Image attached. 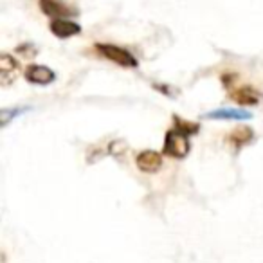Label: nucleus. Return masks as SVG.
<instances>
[{
    "instance_id": "0eeeda50",
    "label": "nucleus",
    "mask_w": 263,
    "mask_h": 263,
    "mask_svg": "<svg viewBox=\"0 0 263 263\" xmlns=\"http://www.w3.org/2000/svg\"><path fill=\"white\" fill-rule=\"evenodd\" d=\"M38 4H40V9L44 15L52 16L54 20L74 15L72 9H70L67 4H63V2H60V0H40Z\"/></svg>"
},
{
    "instance_id": "9b49d317",
    "label": "nucleus",
    "mask_w": 263,
    "mask_h": 263,
    "mask_svg": "<svg viewBox=\"0 0 263 263\" xmlns=\"http://www.w3.org/2000/svg\"><path fill=\"white\" fill-rule=\"evenodd\" d=\"M175 126L173 128H177V130H180V132H184V134H187V136H193V134H197L198 132V124L197 123H191V121H184V119H180V117H175Z\"/></svg>"
},
{
    "instance_id": "f8f14e48",
    "label": "nucleus",
    "mask_w": 263,
    "mask_h": 263,
    "mask_svg": "<svg viewBox=\"0 0 263 263\" xmlns=\"http://www.w3.org/2000/svg\"><path fill=\"white\" fill-rule=\"evenodd\" d=\"M22 112H26V108H6V110H2V112H0V123H2V126H6L11 117L20 116Z\"/></svg>"
},
{
    "instance_id": "f257e3e1",
    "label": "nucleus",
    "mask_w": 263,
    "mask_h": 263,
    "mask_svg": "<svg viewBox=\"0 0 263 263\" xmlns=\"http://www.w3.org/2000/svg\"><path fill=\"white\" fill-rule=\"evenodd\" d=\"M190 150H191V144L187 134L177 130V128H172L166 134L164 144H162V154L164 155H168L172 159H184L187 157Z\"/></svg>"
},
{
    "instance_id": "9d476101",
    "label": "nucleus",
    "mask_w": 263,
    "mask_h": 263,
    "mask_svg": "<svg viewBox=\"0 0 263 263\" xmlns=\"http://www.w3.org/2000/svg\"><path fill=\"white\" fill-rule=\"evenodd\" d=\"M252 139H254V132H252L251 126H238L227 136V143L236 148V150H240L241 146L249 144Z\"/></svg>"
},
{
    "instance_id": "6e6552de",
    "label": "nucleus",
    "mask_w": 263,
    "mask_h": 263,
    "mask_svg": "<svg viewBox=\"0 0 263 263\" xmlns=\"http://www.w3.org/2000/svg\"><path fill=\"white\" fill-rule=\"evenodd\" d=\"M51 33L54 34L56 38H70L81 33V26L76 22H70V20L58 18L51 22Z\"/></svg>"
},
{
    "instance_id": "39448f33",
    "label": "nucleus",
    "mask_w": 263,
    "mask_h": 263,
    "mask_svg": "<svg viewBox=\"0 0 263 263\" xmlns=\"http://www.w3.org/2000/svg\"><path fill=\"white\" fill-rule=\"evenodd\" d=\"M26 80L34 85H49L56 80V74L47 65H29L26 69Z\"/></svg>"
},
{
    "instance_id": "f03ea898",
    "label": "nucleus",
    "mask_w": 263,
    "mask_h": 263,
    "mask_svg": "<svg viewBox=\"0 0 263 263\" xmlns=\"http://www.w3.org/2000/svg\"><path fill=\"white\" fill-rule=\"evenodd\" d=\"M96 51L103 56V58L110 60L112 63L119 67H124V69H136L139 63H137L136 56L132 54L130 51L123 47H117V45L112 44H96Z\"/></svg>"
},
{
    "instance_id": "7ed1b4c3",
    "label": "nucleus",
    "mask_w": 263,
    "mask_h": 263,
    "mask_svg": "<svg viewBox=\"0 0 263 263\" xmlns=\"http://www.w3.org/2000/svg\"><path fill=\"white\" fill-rule=\"evenodd\" d=\"M136 164L144 173H157L162 166V154L155 150H144L136 157Z\"/></svg>"
},
{
    "instance_id": "20e7f679",
    "label": "nucleus",
    "mask_w": 263,
    "mask_h": 263,
    "mask_svg": "<svg viewBox=\"0 0 263 263\" xmlns=\"http://www.w3.org/2000/svg\"><path fill=\"white\" fill-rule=\"evenodd\" d=\"M18 62L13 56L4 52V54L0 56V83L4 85V87H9L18 78Z\"/></svg>"
},
{
    "instance_id": "1a4fd4ad",
    "label": "nucleus",
    "mask_w": 263,
    "mask_h": 263,
    "mask_svg": "<svg viewBox=\"0 0 263 263\" xmlns=\"http://www.w3.org/2000/svg\"><path fill=\"white\" fill-rule=\"evenodd\" d=\"M204 117L205 119H222V121H243V119H251L252 114L240 108H220L205 114Z\"/></svg>"
},
{
    "instance_id": "423d86ee",
    "label": "nucleus",
    "mask_w": 263,
    "mask_h": 263,
    "mask_svg": "<svg viewBox=\"0 0 263 263\" xmlns=\"http://www.w3.org/2000/svg\"><path fill=\"white\" fill-rule=\"evenodd\" d=\"M229 98L234 103H238V105L249 106V105H258L259 99H261V94L254 87H251V85H243V87H238L234 90H231Z\"/></svg>"
},
{
    "instance_id": "ddd939ff",
    "label": "nucleus",
    "mask_w": 263,
    "mask_h": 263,
    "mask_svg": "<svg viewBox=\"0 0 263 263\" xmlns=\"http://www.w3.org/2000/svg\"><path fill=\"white\" fill-rule=\"evenodd\" d=\"M16 52H20V54H24V58H34L38 52V49L34 47L33 44H24L20 45L18 49H16Z\"/></svg>"
}]
</instances>
